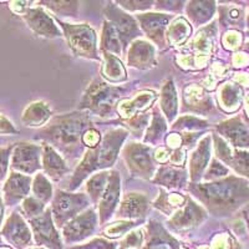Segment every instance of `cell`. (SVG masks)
I'll list each match as a JSON object with an SVG mask.
<instances>
[{
  "label": "cell",
  "instance_id": "cell-1",
  "mask_svg": "<svg viewBox=\"0 0 249 249\" xmlns=\"http://www.w3.org/2000/svg\"><path fill=\"white\" fill-rule=\"evenodd\" d=\"M196 196L214 214L228 215L249 201V186L237 177L215 181L212 183L196 184L191 187Z\"/></svg>",
  "mask_w": 249,
  "mask_h": 249
},
{
  "label": "cell",
  "instance_id": "cell-2",
  "mask_svg": "<svg viewBox=\"0 0 249 249\" xmlns=\"http://www.w3.org/2000/svg\"><path fill=\"white\" fill-rule=\"evenodd\" d=\"M127 137V132L124 128H116L106 133L101 143L86 153L84 161L79 164L75 171V176L70 182L71 191L76 190L82 179L88 177L89 173L96 170L111 167L117 159L119 151L122 146V142Z\"/></svg>",
  "mask_w": 249,
  "mask_h": 249
},
{
  "label": "cell",
  "instance_id": "cell-3",
  "mask_svg": "<svg viewBox=\"0 0 249 249\" xmlns=\"http://www.w3.org/2000/svg\"><path fill=\"white\" fill-rule=\"evenodd\" d=\"M89 124V117L84 113H69L53 120L48 127L40 132V136L60 151L70 155L79 150Z\"/></svg>",
  "mask_w": 249,
  "mask_h": 249
},
{
  "label": "cell",
  "instance_id": "cell-4",
  "mask_svg": "<svg viewBox=\"0 0 249 249\" xmlns=\"http://www.w3.org/2000/svg\"><path fill=\"white\" fill-rule=\"evenodd\" d=\"M122 90L120 88L107 85L100 80L93 81L81 100L82 108H90L99 116H107L112 112L113 106L121 97Z\"/></svg>",
  "mask_w": 249,
  "mask_h": 249
},
{
  "label": "cell",
  "instance_id": "cell-5",
  "mask_svg": "<svg viewBox=\"0 0 249 249\" xmlns=\"http://www.w3.org/2000/svg\"><path fill=\"white\" fill-rule=\"evenodd\" d=\"M65 31L66 39L74 54L81 57L99 60L96 48V34L88 24H66L61 23Z\"/></svg>",
  "mask_w": 249,
  "mask_h": 249
},
{
  "label": "cell",
  "instance_id": "cell-6",
  "mask_svg": "<svg viewBox=\"0 0 249 249\" xmlns=\"http://www.w3.org/2000/svg\"><path fill=\"white\" fill-rule=\"evenodd\" d=\"M88 197L82 193L72 195V193L57 191L51 207L56 226L62 228L71 218L76 217L79 212H81L88 206Z\"/></svg>",
  "mask_w": 249,
  "mask_h": 249
},
{
  "label": "cell",
  "instance_id": "cell-7",
  "mask_svg": "<svg viewBox=\"0 0 249 249\" xmlns=\"http://www.w3.org/2000/svg\"><path fill=\"white\" fill-rule=\"evenodd\" d=\"M124 157L131 173L143 178H150L155 171L152 148L141 143H130L124 150Z\"/></svg>",
  "mask_w": 249,
  "mask_h": 249
},
{
  "label": "cell",
  "instance_id": "cell-8",
  "mask_svg": "<svg viewBox=\"0 0 249 249\" xmlns=\"http://www.w3.org/2000/svg\"><path fill=\"white\" fill-rule=\"evenodd\" d=\"M12 168L26 175H33L35 171L41 168L40 156L43 150L40 146L29 142H19L13 148Z\"/></svg>",
  "mask_w": 249,
  "mask_h": 249
},
{
  "label": "cell",
  "instance_id": "cell-9",
  "mask_svg": "<svg viewBox=\"0 0 249 249\" xmlns=\"http://www.w3.org/2000/svg\"><path fill=\"white\" fill-rule=\"evenodd\" d=\"M96 228V214L89 210L84 214L75 217L70 223L62 227V237L66 244L77 243L90 237Z\"/></svg>",
  "mask_w": 249,
  "mask_h": 249
},
{
  "label": "cell",
  "instance_id": "cell-10",
  "mask_svg": "<svg viewBox=\"0 0 249 249\" xmlns=\"http://www.w3.org/2000/svg\"><path fill=\"white\" fill-rule=\"evenodd\" d=\"M31 228L34 232L35 243L37 246H46L50 249H62L61 239L53 226L51 211H46L44 214L30 219Z\"/></svg>",
  "mask_w": 249,
  "mask_h": 249
},
{
  "label": "cell",
  "instance_id": "cell-11",
  "mask_svg": "<svg viewBox=\"0 0 249 249\" xmlns=\"http://www.w3.org/2000/svg\"><path fill=\"white\" fill-rule=\"evenodd\" d=\"M29 28L35 34L44 37H59L61 36V31L57 28L54 20L48 13L41 8H28L21 14Z\"/></svg>",
  "mask_w": 249,
  "mask_h": 249
},
{
  "label": "cell",
  "instance_id": "cell-12",
  "mask_svg": "<svg viewBox=\"0 0 249 249\" xmlns=\"http://www.w3.org/2000/svg\"><path fill=\"white\" fill-rule=\"evenodd\" d=\"M214 139V148L218 159L230 164L231 167L235 170L239 175L249 177V152L246 151H233L232 148L226 143L223 139L218 137L217 135L213 136Z\"/></svg>",
  "mask_w": 249,
  "mask_h": 249
},
{
  "label": "cell",
  "instance_id": "cell-13",
  "mask_svg": "<svg viewBox=\"0 0 249 249\" xmlns=\"http://www.w3.org/2000/svg\"><path fill=\"white\" fill-rule=\"evenodd\" d=\"M104 12L107 15V18H110V23L116 28L117 33H119L120 37H121L122 45H126L131 39L139 36L141 34V31H140L136 21L132 19V17L121 12L113 4L106 6Z\"/></svg>",
  "mask_w": 249,
  "mask_h": 249
},
{
  "label": "cell",
  "instance_id": "cell-14",
  "mask_svg": "<svg viewBox=\"0 0 249 249\" xmlns=\"http://www.w3.org/2000/svg\"><path fill=\"white\" fill-rule=\"evenodd\" d=\"M1 235L17 249H24L31 244V233L24 219L18 213H13L6 221Z\"/></svg>",
  "mask_w": 249,
  "mask_h": 249
},
{
  "label": "cell",
  "instance_id": "cell-15",
  "mask_svg": "<svg viewBox=\"0 0 249 249\" xmlns=\"http://www.w3.org/2000/svg\"><path fill=\"white\" fill-rule=\"evenodd\" d=\"M204 218H206V212L203 208L195 203L191 198H187V203L172 215L168 223L175 230L183 231L198 226Z\"/></svg>",
  "mask_w": 249,
  "mask_h": 249
},
{
  "label": "cell",
  "instance_id": "cell-16",
  "mask_svg": "<svg viewBox=\"0 0 249 249\" xmlns=\"http://www.w3.org/2000/svg\"><path fill=\"white\" fill-rule=\"evenodd\" d=\"M137 19L141 23L142 30L146 33L151 40L160 46L164 45V30L167 28L172 15L168 14H139Z\"/></svg>",
  "mask_w": 249,
  "mask_h": 249
},
{
  "label": "cell",
  "instance_id": "cell-17",
  "mask_svg": "<svg viewBox=\"0 0 249 249\" xmlns=\"http://www.w3.org/2000/svg\"><path fill=\"white\" fill-rule=\"evenodd\" d=\"M120 199V176L117 171L110 173L107 187L100 199V221L105 223L112 215Z\"/></svg>",
  "mask_w": 249,
  "mask_h": 249
},
{
  "label": "cell",
  "instance_id": "cell-18",
  "mask_svg": "<svg viewBox=\"0 0 249 249\" xmlns=\"http://www.w3.org/2000/svg\"><path fill=\"white\" fill-rule=\"evenodd\" d=\"M31 178L21 173L13 172L4 184V199L8 206H13L28 196Z\"/></svg>",
  "mask_w": 249,
  "mask_h": 249
},
{
  "label": "cell",
  "instance_id": "cell-19",
  "mask_svg": "<svg viewBox=\"0 0 249 249\" xmlns=\"http://www.w3.org/2000/svg\"><path fill=\"white\" fill-rule=\"evenodd\" d=\"M128 65L136 69H150L156 66L155 48L144 40H136L127 56Z\"/></svg>",
  "mask_w": 249,
  "mask_h": 249
},
{
  "label": "cell",
  "instance_id": "cell-20",
  "mask_svg": "<svg viewBox=\"0 0 249 249\" xmlns=\"http://www.w3.org/2000/svg\"><path fill=\"white\" fill-rule=\"evenodd\" d=\"M217 130L226 137L234 147L249 148V131L239 117H234L218 124Z\"/></svg>",
  "mask_w": 249,
  "mask_h": 249
},
{
  "label": "cell",
  "instance_id": "cell-21",
  "mask_svg": "<svg viewBox=\"0 0 249 249\" xmlns=\"http://www.w3.org/2000/svg\"><path fill=\"white\" fill-rule=\"evenodd\" d=\"M148 198L141 193H128L124 197L120 204L117 218L120 219H135L143 217L148 210Z\"/></svg>",
  "mask_w": 249,
  "mask_h": 249
},
{
  "label": "cell",
  "instance_id": "cell-22",
  "mask_svg": "<svg viewBox=\"0 0 249 249\" xmlns=\"http://www.w3.org/2000/svg\"><path fill=\"white\" fill-rule=\"evenodd\" d=\"M147 244L142 249H179L181 244L157 222H150L147 227Z\"/></svg>",
  "mask_w": 249,
  "mask_h": 249
},
{
  "label": "cell",
  "instance_id": "cell-23",
  "mask_svg": "<svg viewBox=\"0 0 249 249\" xmlns=\"http://www.w3.org/2000/svg\"><path fill=\"white\" fill-rule=\"evenodd\" d=\"M41 150H43V153H41L43 167L46 175L55 181L64 177V175L68 172V166L65 164L61 156L48 143H43Z\"/></svg>",
  "mask_w": 249,
  "mask_h": 249
},
{
  "label": "cell",
  "instance_id": "cell-24",
  "mask_svg": "<svg viewBox=\"0 0 249 249\" xmlns=\"http://www.w3.org/2000/svg\"><path fill=\"white\" fill-rule=\"evenodd\" d=\"M211 136H206L192 152L190 159V171L192 181H198L202 177L204 168L210 161Z\"/></svg>",
  "mask_w": 249,
  "mask_h": 249
},
{
  "label": "cell",
  "instance_id": "cell-25",
  "mask_svg": "<svg viewBox=\"0 0 249 249\" xmlns=\"http://www.w3.org/2000/svg\"><path fill=\"white\" fill-rule=\"evenodd\" d=\"M156 99H157V95L153 91H143V92L139 93L135 99L124 100L117 106L120 116L122 119H130L137 111L146 110L147 107H150L151 104H153Z\"/></svg>",
  "mask_w": 249,
  "mask_h": 249
},
{
  "label": "cell",
  "instance_id": "cell-26",
  "mask_svg": "<svg viewBox=\"0 0 249 249\" xmlns=\"http://www.w3.org/2000/svg\"><path fill=\"white\" fill-rule=\"evenodd\" d=\"M51 116V111L45 102H33L25 108L21 121L28 127H40L46 124Z\"/></svg>",
  "mask_w": 249,
  "mask_h": 249
},
{
  "label": "cell",
  "instance_id": "cell-27",
  "mask_svg": "<svg viewBox=\"0 0 249 249\" xmlns=\"http://www.w3.org/2000/svg\"><path fill=\"white\" fill-rule=\"evenodd\" d=\"M243 92L242 89L233 82H226L218 90V99L221 107L227 112H233L241 105Z\"/></svg>",
  "mask_w": 249,
  "mask_h": 249
},
{
  "label": "cell",
  "instance_id": "cell-28",
  "mask_svg": "<svg viewBox=\"0 0 249 249\" xmlns=\"http://www.w3.org/2000/svg\"><path fill=\"white\" fill-rule=\"evenodd\" d=\"M101 48L104 49L105 53L115 54V56H120L122 54L121 37H120L116 28L110 21H106L104 29H102Z\"/></svg>",
  "mask_w": 249,
  "mask_h": 249
},
{
  "label": "cell",
  "instance_id": "cell-29",
  "mask_svg": "<svg viewBox=\"0 0 249 249\" xmlns=\"http://www.w3.org/2000/svg\"><path fill=\"white\" fill-rule=\"evenodd\" d=\"M153 182L168 188H179L186 183V172L172 167H161L153 178Z\"/></svg>",
  "mask_w": 249,
  "mask_h": 249
},
{
  "label": "cell",
  "instance_id": "cell-30",
  "mask_svg": "<svg viewBox=\"0 0 249 249\" xmlns=\"http://www.w3.org/2000/svg\"><path fill=\"white\" fill-rule=\"evenodd\" d=\"M214 9L215 5L212 1H193L187 8V13L192 23H195L196 25H201L212 19Z\"/></svg>",
  "mask_w": 249,
  "mask_h": 249
},
{
  "label": "cell",
  "instance_id": "cell-31",
  "mask_svg": "<svg viewBox=\"0 0 249 249\" xmlns=\"http://www.w3.org/2000/svg\"><path fill=\"white\" fill-rule=\"evenodd\" d=\"M184 101L191 108L197 111H204L212 105V100L204 93L203 89L199 86L191 85L184 90Z\"/></svg>",
  "mask_w": 249,
  "mask_h": 249
},
{
  "label": "cell",
  "instance_id": "cell-32",
  "mask_svg": "<svg viewBox=\"0 0 249 249\" xmlns=\"http://www.w3.org/2000/svg\"><path fill=\"white\" fill-rule=\"evenodd\" d=\"M192 28L183 18H177L168 28L167 37L171 45L179 46L190 37Z\"/></svg>",
  "mask_w": 249,
  "mask_h": 249
},
{
  "label": "cell",
  "instance_id": "cell-33",
  "mask_svg": "<svg viewBox=\"0 0 249 249\" xmlns=\"http://www.w3.org/2000/svg\"><path fill=\"white\" fill-rule=\"evenodd\" d=\"M105 55V64L102 69V75L112 82H120L126 80V71H124L122 62L119 57L108 53H104Z\"/></svg>",
  "mask_w": 249,
  "mask_h": 249
},
{
  "label": "cell",
  "instance_id": "cell-34",
  "mask_svg": "<svg viewBox=\"0 0 249 249\" xmlns=\"http://www.w3.org/2000/svg\"><path fill=\"white\" fill-rule=\"evenodd\" d=\"M161 107L166 116L170 121L175 119L176 113H177V93H176L175 85L172 81H168L164 84L162 88L161 92Z\"/></svg>",
  "mask_w": 249,
  "mask_h": 249
},
{
  "label": "cell",
  "instance_id": "cell-35",
  "mask_svg": "<svg viewBox=\"0 0 249 249\" xmlns=\"http://www.w3.org/2000/svg\"><path fill=\"white\" fill-rule=\"evenodd\" d=\"M108 178H110V173L100 172L93 176L91 179H89L86 188H88L89 195H90L91 199L93 202H97L101 199L102 195H104L106 187H107Z\"/></svg>",
  "mask_w": 249,
  "mask_h": 249
},
{
  "label": "cell",
  "instance_id": "cell-36",
  "mask_svg": "<svg viewBox=\"0 0 249 249\" xmlns=\"http://www.w3.org/2000/svg\"><path fill=\"white\" fill-rule=\"evenodd\" d=\"M184 202H186V198L178 193H171V195L161 193L160 198L155 202V207L166 214H170L171 211H173L175 208L183 207Z\"/></svg>",
  "mask_w": 249,
  "mask_h": 249
},
{
  "label": "cell",
  "instance_id": "cell-37",
  "mask_svg": "<svg viewBox=\"0 0 249 249\" xmlns=\"http://www.w3.org/2000/svg\"><path fill=\"white\" fill-rule=\"evenodd\" d=\"M166 122H164L163 117L160 115L159 111H155L152 115V124H151L150 128H148L147 133H146V137H144V142L146 143H155V142L159 141L163 133L166 132Z\"/></svg>",
  "mask_w": 249,
  "mask_h": 249
},
{
  "label": "cell",
  "instance_id": "cell-38",
  "mask_svg": "<svg viewBox=\"0 0 249 249\" xmlns=\"http://www.w3.org/2000/svg\"><path fill=\"white\" fill-rule=\"evenodd\" d=\"M33 192L35 195V198H37L41 202H48L50 201L53 197V187L49 179L46 178L43 173L36 175L33 182Z\"/></svg>",
  "mask_w": 249,
  "mask_h": 249
},
{
  "label": "cell",
  "instance_id": "cell-39",
  "mask_svg": "<svg viewBox=\"0 0 249 249\" xmlns=\"http://www.w3.org/2000/svg\"><path fill=\"white\" fill-rule=\"evenodd\" d=\"M44 207H45V203L41 201H39L35 197H29L25 201L23 202V206H21V210H23L24 214L28 218L33 219V218H36L39 215L43 214Z\"/></svg>",
  "mask_w": 249,
  "mask_h": 249
},
{
  "label": "cell",
  "instance_id": "cell-40",
  "mask_svg": "<svg viewBox=\"0 0 249 249\" xmlns=\"http://www.w3.org/2000/svg\"><path fill=\"white\" fill-rule=\"evenodd\" d=\"M207 121L201 119H197L195 116H183L177 120L173 128L175 130H201V128L207 127Z\"/></svg>",
  "mask_w": 249,
  "mask_h": 249
},
{
  "label": "cell",
  "instance_id": "cell-41",
  "mask_svg": "<svg viewBox=\"0 0 249 249\" xmlns=\"http://www.w3.org/2000/svg\"><path fill=\"white\" fill-rule=\"evenodd\" d=\"M135 226H136V223L133 221H120L106 227L104 233L110 238H119L124 235V233L130 232Z\"/></svg>",
  "mask_w": 249,
  "mask_h": 249
},
{
  "label": "cell",
  "instance_id": "cell-42",
  "mask_svg": "<svg viewBox=\"0 0 249 249\" xmlns=\"http://www.w3.org/2000/svg\"><path fill=\"white\" fill-rule=\"evenodd\" d=\"M44 4H48V8L59 15H74L79 8L77 1H44Z\"/></svg>",
  "mask_w": 249,
  "mask_h": 249
},
{
  "label": "cell",
  "instance_id": "cell-43",
  "mask_svg": "<svg viewBox=\"0 0 249 249\" xmlns=\"http://www.w3.org/2000/svg\"><path fill=\"white\" fill-rule=\"evenodd\" d=\"M143 242V233L141 230L131 231L124 241L120 243V249H140Z\"/></svg>",
  "mask_w": 249,
  "mask_h": 249
},
{
  "label": "cell",
  "instance_id": "cell-44",
  "mask_svg": "<svg viewBox=\"0 0 249 249\" xmlns=\"http://www.w3.org/2000/svg\"><path fill=\"white\" fill-rule=\"evenodd\" d=\"M117 246L116 243L113 242H108L106 239H102V238H96L93 239L90 243H86L84 246H76L72 247V248L69 249H116Z\"/></svg>",
  "mask_w": 249,
  "mask_h": 249
},
{
  "label": "cell",
  "instance_id": "cell-45",
  "mask_svg": "<svg viewBox=\"0 0 249 249\" xmlns=\"http://www.w3.org/2000/svg\"><path fill=\"white\" fill-rule=\"evenodd\" d=\"M241 41H242L241 34L235 30L228 31L223 37V45L224 48L228 49V50H234L235 48L239 46Z\"/></svg>",
  "mask_w": 249,
  "mask_h": 249
},
{
  "label": "cell",
  "instance_id": "cell-46",
  "mask_svg": "<svg viewBox=\"0 0 249 249\" xmlns=\"http://www.w3.org/2000/svg\"><path fill=\"white\" fill-rule=\"evenodd\" d=\"M228 173V170H227L224 166H222L217 160H213L212 163L210 166V170L207 172L206 179H212V178H218V177H223Z\"/></svg>",
  "mask_w": 249,
  "mask_h": 249
},
{
  "label": "cell",
  "instance_id": "cell-47",
  "mask_svg": "<svg viewBox=\"0 0 249 249\" xmlns=\"http://www.w3.org/2000/svg\"><path fill=\"white\" fill-rule=\"evenodd\" d=\"M101 141V137H100V133L96 130H92V128H89L84 136H82V142L88 146V147L95 148L97 144Z\"/></svg>",
  "mask_w": 249,
  "mask_h": 249
},
{
  "label": "cell",
  "instance_id": "cell-48",
  "mask_svg": "<svg viewBox=\"0 0 249 249\" xmlns=\"http://www.w3.org/2000/svg\"><path fill=\"white\" fill-rule=\"evenodd\" d=\"M14 148V146L6 148H0V179H3L6 175V170H8L9 157H10V152Z\"/></svg>",
  "mask_w": 249,
  "mask_h": 249
},
{
  "label": "cell",
  "instance_id": "cell-49",
  "mask_svg": "<svg viewBox=\"0 0 249 249\" xmlns=\"http://www.w3.org/2000/svg\"><path fill=\"white\" fill-rule=\"evenodd\" d=\"M148 120H150V116H148V115H140V116L131 120V121L128 122V124H130V127L132 128V130L141 131L142 128L147 124Z\"/></svg>",
  "mask_w": 249,
  "mask_h": 249
},
{
  "label": "cell",
  "instance_id": "cell-50",
  "mask_svg": "<svg viewBox=\"0 0 249 249\" xmlns=\"http://www.w3.org/2000/svg\"><path fill=\"white\" fill-rule=\"evenodd\" d=\"M0 133H18L17 128L14 127V124L9 121L3 113H0Z\"/></svg>",
  "mask_w": 249,
  "mask_h": 249
},
{
  "label": "cell",
  "instance_id": "cell-51",
  "mask_svg": "<svg viewBox=\"0 0 249 249\" xmlns=\"http://www.w3.org/2000/svg\"><path fill=\"white\" fill-rule=\"evenodd\" d=\"M170 160L175 166H182L184 163V160H186V151L182 150V148L175 150V152L171 155Z\"/></svg>",
  "mask_w": 249,
  "mask_h": 249
},
{
  "label": "cell",
  "instance_id": "cell-52",
  "mask_svg": "<svg viewBox=\"0 0 249 249\" xmlns=\"http://www.w3.org/2000/svg\"><path fill=\"white\" fill-rule=\"evenodd\" d=\"M167 144L168 147L173 148V150H178L179 146H182V137L177 133H171L167 137Z\"/></svg>",
  "mask_w": 249,
  "mask_h": 249
},
{
  "label": "cell",
  "instance_id": "cell-53",
  "mask_svg": "<svg viewBox=\"0 0 249 249\" xmlns=\"http://www.w3.org/2000/svg\"><path fill=\"white\" fill-rule=\"evenodd\" d=\"M226 18L230 21H238V20L242 18V12L241 9L238 8H227L226 9Z\"/></svg>",
  "mask_w": 249,
  "mask_h": 249
},
{
  "label": "cell",
  "instance_id": "cell-54",
  "mask_svg": "<svg viewBox=\"0 0 249 249\" xmlns=\"http://www.w3.org/2000/svg\"><path fill=\"white\" fill-rule=\"evenodd\" d=\"M249 62V57L247 56V54L243 53H238L233 57V64H234L235 68H242V66H246Z\"/></svg>",
  "mask_w": 249,
  "mask_h": 249
},
{
  "label": "cell",
  "instance_id": "cell-55",
  "mask_svg": "<svg viewBox=\"0 0 249 249\" xmlns=\"http://www.w3.org/2000/svg\"><path fill=\"white\" fill-rule=\"evenodd\" d=\"M168 157H170V156H168V151L166 150V148H163V147L159 148V150H157V151H156V152H155V159H156V161L160 162V163H162V162H166V161H167Z\"/></svg>",
  "mask_w": 249,
  "mask_h": 249
},
{
  "label": "cell",
  "instance_id": "cell-56",
  "mask_svg": "<svg viewBox=\"0 0 249 249\" xmlns=\"http://www.w3.org/2000/svg\"><path fill=\"white\" fill-rule=\"evenodd\" d=\"M235 81L241 85L249 86V76L247 74H237L235 75Z\"/></svg>",
  "mask_w": 249,
  "mask_h": 249
},
{
  "label": "cell",
  "instance_id": "cell-57",
  "mask_svg": "<svg viewBox=\"0 0 249 249\" xmlns=\"http://www.w3.org/2000/svg\"><path fill=\"white\" fill-rule=\"evenodd\" d=\"M4 217V206H3V199L0 197V227H1V222H3Z\"/></svg>",
  "mask_w": 249,
  "mask_h": 249
},
{
  "label": "cell",
  "instance_id": "cell-58",
  "mask_svg": "<svg viewBox=\"0 0 249 249\" xmlns=\"http://www.w3.org/2000/svg\"><path fill=\"white\" fill-rule=\"evenodd\" d=\"M246 111H247V113H248V116H249V95L246 97Z\"/></svg>",
  "mask_w": 249,
  "mask_h": 249
},
{
  "label": "cell",
  "instance_id": "cell-59",
  "mask_svg": "<svg viewBox=\"0 0 249 249\" xmlns=\"http://www.w3.org/2000/svg\"><path fill=\"white\" fill-rule=\"evenodd\" d=\"M0 249H10V248H9V247H1Z\"/></svg>",
  "mask_w": 249,
  "mask_h": 249
},
{
  "label": "cell",
  "instance_id": "cell-60",
  "mask_svg": "<svg viewBox=\"0 0 249 249\" xmlns=\"http://www.w3.org/2000/svg\"><path fill=\"white\" fill-rule=\"evenodd\" d=\"M0 244H3V242H1V238H0Z\"/></svg>",
  "mask_w": 249,
  "mask_h": 249
},
{
  "label": "cell",
  "instance_id": "cell-61",
  "mask_svg": "<svg viewBox=\"0 0 249 249\" xmlns=\"http://www.w3.org/2000/svg\"><path fill=\"white\" fill-rule=\"evenodd\" d=\"M202 249H208V248H202Z\"/></svg>",
  "mask_w": 249,
  "mask_h": 249
},
{
  "label": "cell",
  "instance_id": "cell-62",
  "mask_svg": "<svg viewBox=\"0 0 249 249\" xmlns=\"http://www.w3.org/2000/svg\"><path fill=\"white\" fill-rule=\"evenodd\" d=\"M248 227H249V221H248Z\"/></svg>",
  "mask_w": 249,
  "mask_h": 249
},
{
  "label": "cell",
  "instance_id": "cell-63",
  "mask_svg": "<svg viewBox=\"0 0 249 249\" xmlns=\"http://www.w3.org/2000/svg\"><path fill=\"white\" fill-rule=\"evenodd\" d=\"M179 249H184V248H179Z\"/></svg>",
  "mask_w": 249,
  "mask_h": 249
}]
</instances>
